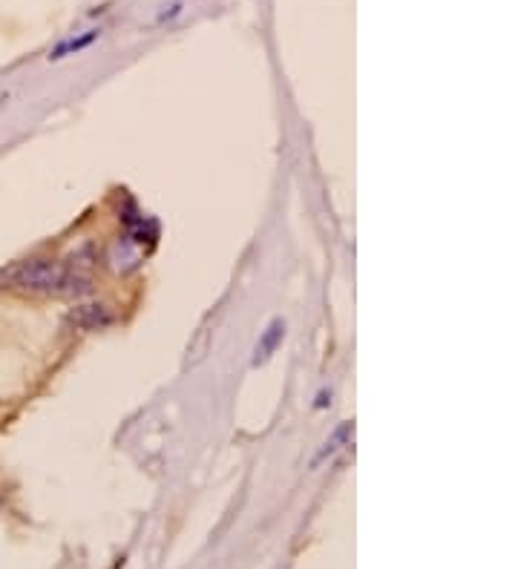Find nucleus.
<instances>
[{
	"mask_svg": "<svg viewBox=\"0 0 518 569\" xmlns=\"http://www.w3.org/2000/svg\"><path fill=\"white\" fill-rule=\"evenodd\" d=\"M70 319L78 328H84V331H95V328L110 325V322H113V314H110L104 305H81Z\"/></svg>",
	"mask_w": 518,
	"mask_h": 569,
	"instance_id": "nucleus-2",
	"label": "nucleus"
},
{
	"mask_svg": "<svg viewBox=\"0 0 518 569\" xmlns=\"http://www.w3.org/2000/svg\"><path fill=\"white\" fill-rule=\"evenodd\" d=\"M283 334H285V322L283 319H274V322L268 325V331L262 334L257 351H254V365H262L271 360V354H274V351H277V345L283 342Z\"/></svg>",
	"mask_w": 518,
	"mask_h": 569,
	"instance_id": "nucleus-3",
	"label": "nucleus"
},
{
	"mask_svg": "<svg viewBox=\"0 0 518 569\" xmlns=\"http://www.w3.org/2000/svg\"><path fill=\"white\" fill-rule=\"evenodd\" d=\"M0 288H15V291H29V294L78 296L87 294L93 285L72 265L52 262V259H26V262L0 271Z\"/></svg>",
	"mask_w": 518,
	"mask_h": 569,
	"instance_id": "nucleus-1",
	"label": "nucleus"
},
{
	"mask_svg": "<svg viewBox=\"0 0 518 569\" xmlns=\"http://www.w3.org/2000/svg\"><path fill=\"white\" fill-rule=\"evenodd\" d=\"M326 403H331V400H329V394H326V391H323V394H320V400H317V409H323V406H326Z\"/></svg>",
	"mask_w": 518,
	"mask_h": 569,
	"instance_id": "nucleus-5",
	"label": "nucleus"
},
{
	"mask_svg": "<svg viewBox=\"0 0 518 569\" xmlns=\"http://www.w3.org/2000/svg\"><path fill=\"white\" fill-rule=\"evenodd\" d=\"M98 38V32H90V35H84V38H78V41H67V44H61L49 58H64L67 52H78V49H84V46H90Z\"/></svg>",
	"mask_w": 518,
	"mask_h": 569,
	"instance_id": "nucleus-4",
	"label": "nucleus"
}]
</instances>
